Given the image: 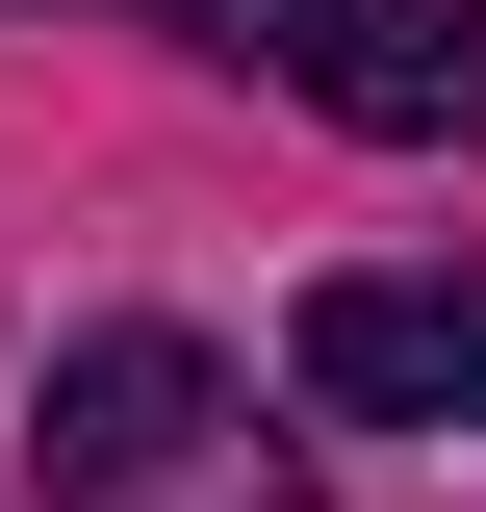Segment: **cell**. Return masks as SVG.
<instances>
[{
  "label": "cell",
  "mask_w": 486,
  "mask_h": 512,
  "mask_svg": "<svg viewBox=\"0 0 486 512\" xmlns=\"http://www.w3.org/2000/svg\"><path fill=\"white\" fill-rule=\"evenodd\" d=\"M180 26H205V52H307V0H180Z\"/></svg>",
  "instance_id": "obj_4"
},
{
  "label": "cell",
  "mask_w": 486,
  "mask_h": 512,
  "mask_svg": "<svg viewBox=\"0 0 486 512\" xmlns=\"http://www.w3.org/2000/svg\"><path fill=\"white\" fill-rule=\"evenodd\" d=\"M282 77L359 128V154H461V128H486V0H307Z\"/></svg>",
  "instance_id": "obj_3"
},
{
  "label": "cell",
  "mask_w": 486,
  "mask_h": 512,
  "mask_svg": "<svg viewBox=\"0 0 486 512\" xmlns=\"http://www.w3.org/2000/svg\"><path fill=\"white\" fill-rule=\"evenodd\" d=\"M307 410H384V436H486V282H307Z\"/></svg>",
  "instance_id": "obj_2"
},
{
  "label": "cell",
  "mask_w": 486,
  "mask_h": 512,
  "mask_svg": "<svg viewBox=\"0 0 486 512\" xmlns=\"http://www.w3.org/2000/svg\"><path fill=\"white\" fill-rule=\"evenodd\" d=\"M52 512H307V461L256 436V384L205 333H77L52 359Z\"/></svg>",
  "instance_id": "obj_1"
}]
</instances>
